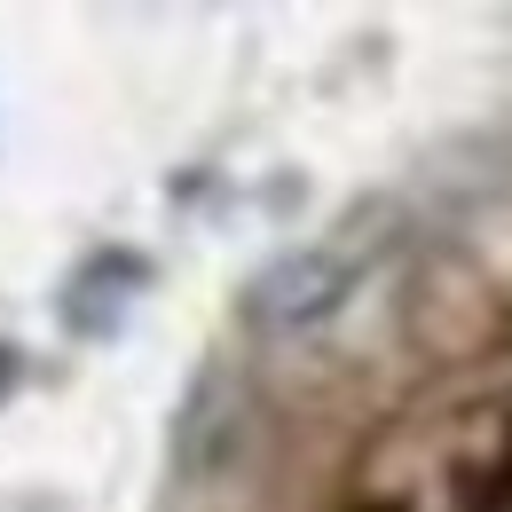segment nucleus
<instances>
[{
  "instance_id": "obj_1",
  "label": "nucleus",
  "mask_w": 512,
  "mask_h": 512,
  "mask_svg": "<svg viewBox=\"0 0 512 512\" xmlns=\"http://www.w3.org/2000/svg\"><path fill=\"white\" fill-rule=\"evenodd\" d=\"M386 253H394L386 205L347 213L339 229H323V237H308V245H292V253H276L260 268L253 284H245V316H253V331H276V339L316 331V323H331L363 292V276H371Z\"/></svg>"
},
{
  "instance_id": "obj_2",
  "label": "nucleus",
  "mask_w": 512,
  "mask_h": 512,
  "mask_svg": "<svg viewBox=\"0 0 512 512\" xmlns=\"http://www.w3.org/2000/svg\"><path fill=\"white\" fill-rule=\"evenodd\" d=\"M142 292H150V260L127 253V245H103V253H87L64 276V300H56V308H64L71 339H111V331L134 316Z\"/></svg>"
},
{
  "instance_id": "obj_3",
  "label": "nucleus",
  "mask_w": 512,
  "mask_h": 512,
  "mask_svg": "<svg viewBox=\"0 0 512 512\" xmlns=\"http://www.w3.org/2000/svg\"><path fill=\"white\" fill-rule=\"evenodd\" d=\"M229 418H237V379H229V371H197L190 410H182V434H174L182 473H213V465L229 457Z\"/></svg>"
},
{
  "instance_id": "obj_4",
  "label": "nucleus",
  "mask_w": 512,
  "mask_h": 512,
  "mask_svg": "<svg viewBox=\"0 0 512 512\" xmlns=\"http://www.w3.org/2000/svg\"><path fill=\"white\" fill-rule=\"evenodd\" d=\"M16 379H24V363H16V347H8V339H0V402H8V394H16Z\"/></svg>"
}]
</instances>
